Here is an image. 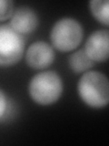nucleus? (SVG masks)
I'll list each match as a JSON object with an SVG mask.
<instances>
[{"label": "nucleus", "instance_id": "obj_9", "mask_svg": "<svg viewBox=\"0 0 109 146\" xmlns=\"http://www.w3.org/2000/svg\"><path fill=\"white\" fill-rule=\"evenodd\" d=\"M90 10L94 17L104 26L109 25L108 0H92L89 3Z\"/></svg>", "mask_w": 109, "mask_h": 146}, {"label": "nucleus", "instance_id": "obj_1", "mask_svg": "<svg viewBox=\"0 0 109 146\" xmlns=\"http://www.w3.org/2000/svg\"><path fill=\"white\" fill-rule=\"evenodd\" d=\"M77 90L82 100L90 107L99 109L108 104V79L102 72H85L78 81Z\"/></svg>", "mask_w": 109, "mask_h": 146}, {"label": "nucleus", "instance_id": "obj_8", "mask_svg": "<svg viewBox=\"0 0 109 146\" xmlns=\"http://www.w3.org/2000/svg\"><path fill=\"white\" fill-rule=\"evenodd\" d=\"M68 63L73 71L76 73H82L92 68L95 62L87 56L84 48H81L70 55Z\"/></svg>", "mask_w": 109, "mask_h": 146}, {"label": "nucleus", "instance_id": "obj_5", "mask_svg": "<svg viewBox=\"0 0 109 146\" xmlns=\"http://www.w3.org/2000/svg\"><path fill=\"white\" fill-rule=\"evenodd\" d=\"M85 51L95 62L106 61L109 55V32L99 29L91 34L85 45Z\"/></svg>", "mask_w": 109, "mask_h": 146}, {"label": "nucleus", "instance_id": "obj_7", "mask_svg": "<svg viewBox=\"0 0 109 146\" xmlns=\"http://www.w3.org/2000/svg\"><path fill=\"white\" fill-rule=\"evenodd\" d=\"M38 16L28 7H21L14 11L10 26L19 34H28L35 30L38 26Z\"/></svg>", "mask_w": 109, "mask_h": 146}, {"label": "nucleus", "instance_id": "obj_10", "mask_svg": "<svg viewBox=\"0 0 109 146\" xmlns=\"http://www.w3.org/2000/svg\"><path fill=\"white\" fill-rule=\"evenodd\" d=\"M14 13V2L12 0H0V21L10 18Z\"/></svg>", "mask_w": 109, "mask_h": 146}, {"label": "nucleus", "instance_id": "obj_3", "mask_svg": "<svg viewBox=\"0 0 109 146\" xmlns=\"http://www.w3.org/2000/svg\"><path fill=\"white\" fill-rule=\"evenodd\" d=\"M83 36V27L78 21L72 17H63L53 26L50 40L56 49L67 52L78 47Z\"/></svg>", "mask_w": 109, "mask_h": 146}, {"label": "nucleus", "instance_id": "obj_4", "mask_svg": "<svg viewBox=\"0 0 109 146\" xmlns=\"http://www.w3.org/2000/svg\"><path fill=\"white\" fill-rule=\"evenodd\" d=\"M25 49V39L10 25L0 26V67H9L20 60Z\"/></svg>", "mask_w": 109, "mask_h": 146}, {"label": "nucleus", "instance_id": "obj_2", "mask_svg": "<svg viewBox=\"0 0 109 146\" xmlns=\"http://www.w3.org/2000/svg\"><path fill=\"white\" fill-rule=\"evenodd\" d=\"M30 97L40 105L53 104L63 92V81L56 71H43L31 79L28 85Z\"/></svg>", "mask_w": 109, "mask_h": 146}, {"label": "nucleus", "instance_id": "obj_6", "mask_svg": "<svg viewBox=\"0 0 109 146\" xmlns=\"http://www.w3.org/2000/svg\"><path fill=\"white\" fill-rule=\"evenodd\" d=\"M54 51L53 48L45 41L32 43L26 54L27 65L35 70H43L54 62Z\"/></svg>", "mask_w": 109, "mask_h": 146}, {"label": "nucleus", "instance_id": "obj_11", "mask_svg": "<svg viewBox=\"0 0 109 146\" xmlns=\"http://www.w3.org/2000/svg\"><path fill=\"white\" fill-rule=\"evenodd\" d=\"M7 108V99L4 91L0 89V119H1Z\"/></svg>", "mask_w": 109, "mask_h": 146}]
</instances>
